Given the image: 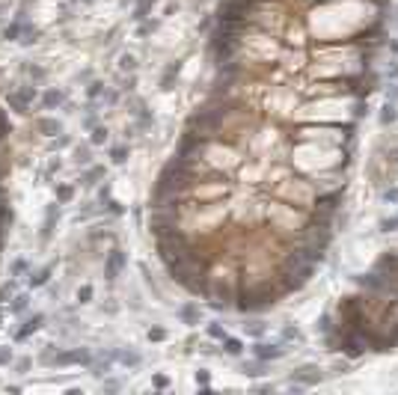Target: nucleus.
Returning <instances> with one entry per match:
<instances>
[{
	"instance_id": "20",
	"label": "nucleus",
	"mask_w": 398,
	"mask_h": 395,
	"mask_svg": "<svg viewBox=\"0 0 398 395\" xmlns=\"http://www.w3.org/2000/svg\"><path fill=\"white\" fill-rule=\"evenodd\" d=\"M125 152H128L125 146H116V149L110 152V158H113V164H125Z\"/></svg>"
},
{
	"instance_id": "4",
	"label": "nucleus",
	"mask_w": 398,
	"mask_h": 395,
	"mask_svg": "<svg viewBox=\"0 0 398 395\" xmlns=\"http://www.w3.org/2000/svg\"><path fill=\"white\" fill-rule=\"evenodd\" d=\"M125 262H128V259H125V253H122L119 247H116V250H110V253H107V259H104V277L113 282V280L125 271Z\"/></svg>"
},
{
	"instance_id": "8",
	"label": "nucleus",
	"mask_w": 398,
	"mask_h": 395,
	"mask_svg": "<svg viewBox=\"0 0 398 395\" xmlns=\"http://www.w3.org/2000/svg\"><path fill=\"white\" fill-rule=\"evenodd\" d=\"M42 321H45V315H39V312H36V315H33V318H30V321L18 330V336H15V339H18V342H21V339H27L30 333H36V330L42 327Z\"/></svg>"
},
{
	"instance_id": "23",
	"label": "nucleus",
	"mask_w": 398,
	"mask_h": 395,
	"mask_svg": "<svg viewBox=\"0 0 398 395\" xmlns=\"http://www.w3.org/2000/svg\"><path fill=\"white\" fill-rule=\"evenodd\" d=\"M104 140H107V128H95V131H92V143H95V146H101Z\"/></svg>"
},
{
	"instance_id": "30",
	"label": "nucleus",
	"mask_w": 398,
	"mask_h": 395,
	"mask_svg": "<svg viewBox=\"0 0 398 395\" xmlns=\"http://www.w3.org/2000/svg\"><path fill=\"white\" fill-rule=\"evenodd\" d=\"M77 164H89V152H86V149H83V152L77 149Z\"/></svg>"
},
{
	"instance_id": "17",
	"label": "nucleus",
	"mask_w": 398,
	"mask_h": 395,
	"mask_svg": "<svg viewBox=\"0 0 398 395\" xmlns=\"http://www.w3.org/2000/svg\"><path fill=\"white\" fill-rule=\"evenodd\" d=\"M181 318L190 321V324H196V321H199V309H196L193 303H187V306H181Z\"/></svg>"
},
{
	"instance_id": "34",
	"label": "nucleus",
	"mask_w": 398,
	"mask_h": 395,
	"mask_svg": "<svg viewBox=\"0 0 398 395\" xmlns=\"http://www.w3.org/2000/svg\"><path fill=\"white\" fill-rule=\"evenodd\" d=\"M80 3H92V0H80Z\"/></svg>"
},
{
	"instance_id": "3",
	"label": "nucleus",
	"mask_w": 398,
	"mask_h": 395,
	"mask_svg": "<svg viewBox=\"0 0 398 395\" xmlns=\"http://www.w3.org/2000/svg\"><path fill=\"white\" fill-rule=\"evenodd\" d=\"M6 98H9V104H12L15 110L27 113V110H30V104L36 101V89H33V86H21V89H12Z\"/></svg>"
},
{
	"instance_id": "21",
	"label": "nucleus",
	"mask_w": 398,
	"mask_h": 395,
	"mask_svg": "<svg viewBox=\"0 0 398 395\" xmlns=\"http://www.w3.org/2000/svg\"><path fill=\"white\" fill-rule=\"evenodd\" d=\"M71 193H74V190H71L68 184H62V187L57 190V202H68V199H71Z\"/></svg>"
},
{
	"instance_id": "15",
	"label": "nucleus",
	"mask_w": 398,
	"mask_h": 395,
	"mask_svg": "<svg viewBox=\"0 0 398 395\" xmlns=\"http://www.w3.org/2000/svg\"><path fill=\"white\" fill-rule=\"evenodd\" d=\"M24 309H27V294H15V297H12V306H9V312H12V315H21Z\"/></svg>"
},
{
	"instance_id": "25",
	"label": "nucleus",
	"mask_w": 398,
	"mask_h": 395,
	"mask_svg": "<svg viewBox=\"0 0 398 395\" xmlns=\"http://www.w3.org/2000/svg\"><path fill=\"white\" fill-rule=\"evenodd\" d=\"M77 300H80V303H89V300H92V285H83V288L77 291Z\"/></svg>"
},
{
	"instance_id": "2",
	"label": "nucleus",
	"mask_w": 398,
	"mask_h": 395,
	"mask_svg": "<svg viewBox=\"0 0 398 395\" xmlns=\"http://www.w3.org/2000/svg\"><path fill=\"white\" fill-rule=\"evenodd\" d=\"M253 357L262 360V363L283 360V357H285V345H283V342H259V345H253Z\"/></svg>"
},
{
	"instance_id": "11",
	"label": "nucleus",
	"mask_w": 398,
	"mask_h": 395,
	"mask_svg": "<svg viewBox=\"0 0 398 395\" xmlns=\"http://www.w3.org/2000/svg\"><path fill=\"white\" fill-rule=\"evenodd\" d=\"M223 351H226L229 357H241V354H244V345H241V339L226 336V339H223Z\"/></svg>"
},
{
	"instance_id": "12",
	"label": "nucleus",
	"mask_w": 398,
	"mask_h": 395,
	"mask_svg": "<svg viewBox=\"0 0 398 395\" xmlns=\"http://www.w3.org/2000/svg\"><path fill=\"white\" fill-rule=\"evenodd\" d=\"M101 175H104V167H89V169L83 172L80 184H83V187H92V184H95V178H101Z\"/></svg>"
},
{
	"instance_id": "10",
	"label": "nucleus",
	"mask_w": 398,
	"mask_h": 395,
	"mask_svg": "<svg viewBox=\"0 0 398 395\" xmlns=\"http://www.w3.org/2000/svg\"><path fill=\"white\" fill-rule=\"evenodd\" d=\"M39 131L45 137H54V134H62V125L57 119H39Z\"/></svg>"
},
{
	"instance_id": "6",
	"label": "nucleus",
	"mask_w": 398,
	"mask_h": 395,
	"mask_svg": "<svg viewBox=\"0 0 398 395\" xmlns=\"http://www.w3.org/2000/svg\"><path fill=\"white\" fill-rule=\"evenodd\" d=\"M59 104H65V92H62V89H45L42 107H45V110H54V107H59Z\"/></svg>"
},
{
	"instance_id": "18",
	"label": "nucleus",
	"mask_w": 398,
	"mask_h": 395,
	"mask_svg": "<svg viewBox=\"0 0 398 395\" xmlns=\"http://www.w3.org/2000/svg\"><path fill=\"white\" fill-rule=\"evenodd\" d=\"M208 336H211V339H217V342H223V339H226L229 333H226V330H223L220 324H208Z\"/></svg>"
},
{
	"instance_id": "29",
	"label": "nucleus",
	"mask_w": 398,
	"mask_h": 395,
	"mask_svg": "<svg viewBox=\"0 0 398 395\" xmlns=\"http://www.w3.org/2000/svg\"><path fill=\"white\" fill-rule=\"evenodd\" d=\"M27 71H30V74H33V77H45V68H39V65H30V68H27Z\"/></svg>"
},
{
	"instance_id": "13",
	"label": "nucleus",
	"mask_w": 398,
	"mask_h": 395,
	"mask_svg": "<svg viewBox=\"0 0 398 395\" xmlns=\"http://www.w3.org/2000/svg\"><path fill=\"white\" fill-rule=\"evenodd\" d=\"M396 119H398L396 101H387V104H384V113H381V125H390V122H396Z\"/></svg>"
},
{
	"instance_id": "16",
	"label": "nucleus",
	"mask_w": 398,
	"mask_h": 395,
	"mask_svg": "<svg viewBox=\"0 0 398 395\" xmlns=\"http://www.w3.org/2000/svg\"><path fill=\"white\" fill-rule=\"evenodd\" d=\"M12 297H15V280H9V282L0 285V303H9Z\"/></svg>"
},
{
	"instance_id": "31",
	"label": "nucleus",
	"mask_w": 398,
	"mask_h": 395,
	"mask_svg": "<svg viewBox=\"0 0 398 395\" xmlns=\"http://www.w3.org/2000/svg\"><path fill=\"white\" fill-rule=\"evenodd\" d=\"M9 360H12V354H9V351H0V366H6Z\"/></svg>"
},
{
	"instance_id": "9",
	"label": "nucleus",
	"mask_w": 398,
	"mask_h": 395,
	"mask_svg": "<svg viewBox=\"0 0 398 395\" xmlns=\"http://www.w3.org/2000/svg\"><path fill=\"white\" fill-rule=\"evenodd\" d=\"M110 354H113V360H119L122 366H131V369L140 366V354H134V351H110Z\"/></svg>"
},
{
	"instance_id": "14",
	"label": "nucleus",
	"mask_w": 398,
	"mask_h": 395,
	"mask_svg": "<svg viewBox=\"0 0 398 395\" xmlns=\"http://www.w3.org/2000/svg\"><path fill=\"white\" fill-rule=\"evenodd\" d=\"M51 271H54V265H48V268H42V271H39L36 277H30V285H33V288H39V285H45V282L51 280Z\"/></svg>"
},
{
	"instance_id": "24",
	"label": "nucleus",
	"mask_w": 398,
	"mask_h": 395,
	"mask_svg": "<svg viewBox=\"0 0 398 395\" xmlns=\"http://www.w3.org/2000/svg\"><path fill=\"white\" fill-rule=\"evenodd\" d=\"M27 271V259H15L12 262V277H18V274H24Z\"/></svg>"
},
{
	"instance_id": "28",
	"label": "nucleus",
	"mask_w": 398,
	"mask_h": 395,
	"mask_svg": "<svg viewBox=\"0 0 398 395\" xmlns=\"http://www.w3.org/2000/svg\"><path fill=\"white\" fill-rule=\"evenodd\" d=\"M244 330H247V333H250V336H262V333H265V327H262V324H259V321H256V324H250V327H247V324H244Z\"/></svg>"
},
{
	"instance_id": "32",
	"label": "nucleus",
	"mask_w": 398,
	"mask_h": 395,
	"mask_svg": "<svg viewBox=\"0 0 398 395\" xmlns=\"http://www.w3.org/2000/svg\"><path fill=\"white\" fill-rule=\"evenodd\" d=\"M196 381L199 384H208V372H196Z\"/></svg>"
},
{
	"instance_id": "1",
	"label": "nucleus",
	"mask_w": 398,
	"mask_h": 395,
	"mask_svg": "<svg viewBox=\"0 0 398 395\" xmlns=\"http://www.w3.org/2000/svg\"><path fill=\"white\" fill-rule=\"evenodd\" d=\"M42 363H48V366H89L92 354L86 348H74V351H62V354H42Z\"/></svg>"
},
{
	"instance_id": "22",
	"label": "nucleus",
	"mask_w": 398,
	"mask_h": 395,
	"mask_svg": "<svg viewBox=\"0 0 398 395\" xmlns=\"http://www.w3.org/2000/svg\"><path fill=\"white\" fill-rule=\"evenodd\" d=\"M134 65H137V59H134L131 54H125V56H122V65H119V68H122V71H134Z\"/></svg>"
},
{
	"instance_id": "27",
	"label": "nucleus",
	"mask_w": 398,
	"mask_h": 395,
	"mask_svg": "<svg viewBox=\"0 0 398 395\" xmlns=\"http://www.w3.org/2000/svg\"><path fill=\"white\" fill-rule=\"evenodd\" d=\"M101 92H104V86H101V83H89V89H86V95H89V98H98Z\"/></svg>"
},
{
	"instance_id": "26",
	"label": "nucleus",
	"mask_w": 398,
	"mask_h": 395,
	"mask_svg": "<svg viewBox=\"0 0 398 395\" xmlns=\"http://www.w3.org/2000/svg\"><path fill=\"white\" fill-rule=\"evenodd\" d=\"M384 202H387V205H390V202H393V205H398V187L384 190Z\"/></svg>"
},
{
	"instance_id": "7",
	"label": "nucleus",
	"mask_w": 398,
	"mask_h": 395,
	"mask_svg": "<svg viewBox=\"0 0 398 395\" xmlns=\"http://www.w3.org/2000/svg\"><path fill=\"white\" fill-rule=\"evenodd\" d=\"M59 217V202L57 205H51L48 208V214H45V226H42V241H48L51 238V232H54V220Z\"/></svg>"
},
{
	"instance_id": "19",
	"label": "nucleus",
	"mask_w": 398,
	"mask_h": 395,
	"mask_svg": "<svg viewBox=\"0 0 398 395\" xmlns=\"http://www.w3.org/2000/svg\"><path fill=\"white\" fill-rule=\"evenodd\" d=\"M283 339H294V342H303V333H300L297 327H291V324H288V327L283 330Z\"/></svg>"
},
{
	"instance_id": "33",
	"label": "nucleus",
	"mask_w": 398,
	"mask_h": 395,
	"mask_svg": "<svg viewBox=\"0 0 398 395\" xmlns=\"http://www.w3.org/2000/svg\"><path fill=\"white\" fill-rule=\"evenodd\" d=\"M393 24H396V27H398V9H396V18H393Z\"/></svg>"
},
{
	"instance_id": "5",
	"label": "nucleus",
	"mask_w": 398,
	"mask_h": 395,
	"mask_svg": "<svg viewBox=\"0 0 398 395\" xmlns=\"http://www.w3.org/2000/svg\"><path fill=\"white\" fill-rule=\"evenodd\" d=\"M291 381H297L300 387H312V384L321 381V369H315V366H303V369L291 372Z\"/></svg>"
}]
</instances>
